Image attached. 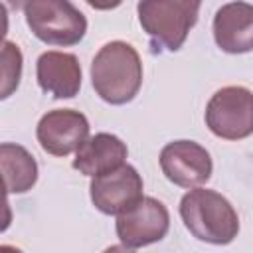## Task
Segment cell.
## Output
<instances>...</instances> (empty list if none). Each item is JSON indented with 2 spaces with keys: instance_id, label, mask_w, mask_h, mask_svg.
<instances>
[{
  "instance_id": "6da1fadb",
  "label": "cell",
  "mask_w": 253,
  "mask_h": 253,
  "mask_svg": "<svg viewBox=\"0 0 253 253\" xmlns=\"http://www.w3.org/2000/svg\"><path fill=\"white\" fill-rule=\"evenodd\" d=\"M91 83L95 93L111 105L132 101L142 85V63L138 51L130 43L119 40L105 43L93 57Z\"/></svg>"
},
{
  "instance_id": "7a4b0ae2",
  "label": "cell",
  "mask_w": 253,
  "mask_h": 253,
  "mask_svg": "<svg viewBox=\"0 0 253 253\" xmlns=\"http://www.w3.org/2000/svg\"><path fill=\"white\" fill-rule=\"evenodd\" d=\"M180 215L186 229L200 241L225 245L237 237L239 217L233 206L217 192L196 188L184 194Z\"/></svg>"
},
{
  "instance_id": "3957f363",
  "label": "cell",
  "mask_w": 253,
  "mask_h": 253,
  "mask_svg": "<svg viewBox=\"0 0 253 253\" xmlns=\"http://www.w3.org/2000/svg\"><path fill=\"white\" fill-rule=\"evenodd\" d=\"M200 6L202 0H138L136 12L156 49L178 51L198 22Z\"/></svg>"
},
{
  "instance_id": "277c9868",
  "label": "cell",
  "mask_w": 253,
  "mask_h": 253,
  "mask_svg": "<svg viewBox=\"0 0 253 253\" xmlns=\"http://www.w3.org/2000/svg\"><path fill=\"white\" fill-rule=\"evenodd\" d=\"M26 24L32 34L49 45H75L87 32V20L69 0H28Z\"/></svg>"
},
{
  "instance_id": "5b68a950",
  "label": "cell",
  "mask_w": 253,
  "mask_h": 253,
  "mask_svg": "<svg viewBox=\"0 0 253 253\" xmlns=\"http://www.w3.org/2000/svg\"><path fill=\"white\" fill-rule=\"evenodd\" d=\"M206 125L219 138H247L253 134V93L239 85L215 91L206 107Z\"/></svg>"
},
{
  "instance_id": "8992f818",
  "label": "cell",
  "mask_w": 253,
  "mask_h": 253,
  "mask_svg": "<svg viewBox=\"0 0 253 253\" xmlns=\"http://www.w3.org/2000/svg\"><path fill=\"white\" fill-rule=\"evenodd\" d=\"M170 227V215L156 198H140L132 208L119 213L117 235L128 249H138L160 241Z\"/></svg>"
},
{
  "instance_id": "52a82bcc",
  "label": "cell",
  "mask_w": 253,
  "mask_h": 253,
  "mask_svg": "<svg viewBox=\"0 0 253 253\" xmlns=\"http://www.w3.org/2000/svg\"><path fill=\"white\" fill-rule=\"evenodd\" d=\"M40 146L51 156L77 152L89 138V121L73 109H55L45 113L36 128Z\"/></svg>"
},
{
  "instance_id": "ba28073f",
  "label": "cell",
  "mask_w": 253,
  "mask_h": 253,
  "mask_svg": "<svg viewBox=\"0 0 253 253\" xmlns=\"http://www.w3.org/2000/svg\"><path fill=\"white\" fill-rule=\"evenodd\" d=\"M160 168L164 176L180 188H198L211 176L210 152L194 140L168 142L160 152Z\"/></svg>"
},
{
  "instance_id": "9c48e42d",
  "label": "cell",
  "mask_w": 253,
  "mask_h": 253,
  "mask_svg": "<svg viewBox=\"0 0 253 253\" xmlns=\"http://www.w3.org/2000/svg\"><path fill=\"white\" fill-rule=\"evenodd\" d=\"M89 190L91 202L99 211L119 215L142 198V178L132 166L123 164L117 170L93 176Z\"/></svg>"
},
{
  "instance_id": "30bf717a",
  "label": "cell",
  "mask_w": 253,
  "mask_h": 253,
  "mask_svg": "<svg viewBox=\"0 0 253 253\" xmlns=\"http://www.w3.org/2000/svg\"><path fill=\"white\" fill-rule=\"evenodd\" d=\"M213 38L225 53H247L253 49V4L235 0L223 4L213 16Z\"/></svg>"
},
{
  "instance_id": "8fae6325",
  "label": "cell",
  "mask_w": 253,
  "mask_h": 253,
  "mask_svg": "<svg viewBox=\"0 0 253 253\" xmlns=\"http://www.w3.org/2000/svg\"><path fill=\"white\" fill-rule=\"evenodd\" d=\"M38 83L55 99H71L81 87V65L73 53L45 51L38 59Z\"/></svg>"
},
{
  "instance_id": "7c38bea8",
  "label": "cell",
  "mask_w": 253,
  "mask_h": 253,
  "mask_svg": "<svg viewBox=\"0 0 253 253\" xmlns=\"http://www.w3.org/2000/svg\"><path fill=\"white\" fill-rule=\"evenodd\" d=\"M128 150L126 144L109 132H99L85 140L73 158V168L85 176H101L125 164Z\"/></svg>"
},
{
  "instance_id": "4fadbf2b",
  "label": "cell",
  "mask_w": 253,
  "mask_h": 253,
  "mask_svg": "<svg viewBox=\"0 0 253 253\" xmlns=\"http://www.w3.org/2000/svg\"><path fill=\"white\" fill-rule=\"evenodd\" d=\"M0 166L6 194H24L32 190L38 180V164L20 144L4 142L0 146Z\"/></svg>"
},
{
  "instance_id": "5bb4252c",
  "label": "cell",
  "mask_w": 253,
  "mask_h": 253,
  "mask_svg": "<svg viewBox=\"0 0 253 253\" xmlns=\"http://www.w3.org/2000/svg\"><path fill=\"white\" fill-rule=\"evenodd\" d=\"M22 75V51L16 43L4 42L2 45V99L10 97L18 87Z\"/></svg>"
},
{
  "instance_id": "9a60e30c",
  "label": "cell",
  "mask_w": 253,
  "mask_h": 253,
  "mask_svg": "<svg viewBox=\"0 0 253 253\" xmlns=\"http://www.w3.org/2000/svg\"><path fill=\"white\" fill-rule=\"evenodd\" d=\"M91 8H95V10H113V8H117L123 0H85Z\"/></svg>"
},
{
  "instance_id": "2e32d148",
  "label": "cell",
  "mask_w": 253,
  "mask_h": 253,
  "mask_svg": "<svg viewBox=\"0 0 253 253\" xmlns=\"http://www.w3.org/2000/svg\"><path fill=\"white\" fill-rule=\"evenodd\" d=\"M28 0H6V4H10L14 10H18V8H24V4H26Z\"/></svg>"
}]
</instances>
